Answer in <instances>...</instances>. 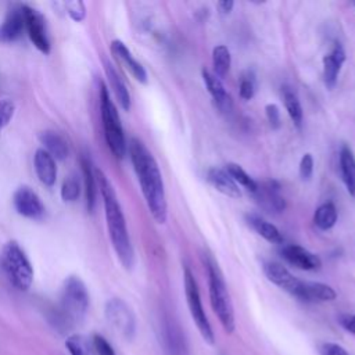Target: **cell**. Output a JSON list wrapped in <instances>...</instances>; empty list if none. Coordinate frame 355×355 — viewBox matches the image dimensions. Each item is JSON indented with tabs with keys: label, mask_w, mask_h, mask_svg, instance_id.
Returning a JSON list of instances; mask_svg holds the SVG:
<instances>
[{
	"label": "cell",
	"mask_w": 355,
	"mask_h": 355,
	"mask_svg": "<svg viewBox=\"0 0 355 355\" xmlns=\"http://www.w3.org/2000/svg\"><path fill=\"white\" fill-rule=\"evenodd\" d=\"M129 154L150 214L157 223H165L168 204L162 175L155 158L137 137L130 140Z\"/></svg>",
	"instance_id": "1"
},
{
	"label": "cell",
	"mask_w": 355,
	"mask_h": 355,
	"mask_svg": "<svg viewBox=\"0 0 355 355\" xmlns=\"http://www.w3.org/2000/svg\"><path fill=\"white\" fill-rule=\"evenodd\" d=\"M94 175H96L98 190L103 197L107 229H108V234H110V240L112 243L114 251L119 262L122 263V266L125 269H132L135 263V252H133V247L129 237L122 207L118 201V197L115 194L112 184L110 183L107 176L103 173V171L96 169Z\"/></svg>",
	"instance_id": "2"
},
{
	"label": "cell",
	"mask_w": 355,
	"mask_h": 355,
	"mask_svg": "<svg viewBox=\"0 0 355 355\" xmlns=\"http://www.w3.org/2000/svg\"><path fill=\"white\" fill-rule=\"evenodd\" d=\"M204 265L207 268V275H208V291H209V302H211L212 311L218 316L223 330L227 334H232L236 329L234 309H233V304H232L223 275L218 263L209 254L205 255Z\"/></svg>",
	"instance_id": "3"
},
{
	"label": "cell",
	"mask_w": 355,
	"mask_h": 355,
	"mask_svg": "<svg viewBox=\"0 0 355 355\" xmlns=\"http://www.w3.org/2000/svg\"><path fill=\"white\" fill-rule=\"evenodd\" d=\"M89 308V293L85 283L78 276H69L62 286L60 304L57 308V322L71 329L79 324Z\"/></svg>",
	"instance_id": "4"
},
{
	"label": "cell",
	"mask_w": 355,
	"mask_h": 355,
	"mask_svg": "<svg viewBox=\"0 0 355 355\" xmlns=\"http://www.w3.org/2000/svg\"><path fill=\"white\" fill-rule=\"evenodd\" d=\"M100 112L107 146L111 153L121 159L126 155V139L118 110L111 100L108 89L103 82H100Z\"/></svg>",
	"instance_id": "5"
},
{
	"label": "cell",
	"mask_w": 355,
	"mask_h": 355,
	"mask_svg": "<svg viewBox=\"0 0 355 355\" xmlns=\"http://www.w3.org/2000/svg\"><path fill=\"white\" fill-rule=\"evenodd\" d=\"M1 266L10 283L26 291L33 282V268L24 250L17 241H8L1 250Z\"/></svg>",
	"instance_id": "6"
},
{
	"label": "cell",
	"mask_w": 355,
	"mask_h": 355,
	"mask_svg": "<svg viewBox=\"0 0 355 355\" xmlns=\"http://www.w3.org/2000/svg\"><path fill=\"white\" fill-rule=\"evenodd\" d=\"M183 282H184L186 301H187V306H189L191 319L194 320L204 341L212 345L215 343V334H214L212 326L205 315V311H204V306L201 302V297H200V290H198L197 282L194 279V275L191 273V270L187 266L184 268V272H183Z\"/></svg>",
	"instance_id": "7"
},
{
	"label": "cell",
	"mask_w": 355,
	"mask_h": 355,
	"mask_svg": "<svg viewBox=\"0 0 355 355\" xmlns=\"http://www.w3.org/2000/svg\"><path fill=\"white\" fill-rule=\"evenodd\" d=\"M21 11L24 15L25 31H26L31 42L40 53L49 54L50 53V40L47 36L46 19L43 17V14L28 4H21Z\"/></svg>",
	"instance_id": "8"
},
{
	"label": "cell",
	"mask_w": 355,
	"mask_h": 355,
	"mask_svg": "<svg viewBox=\"0 0 355 355\" xmlns=\"http://www.w3.org/2000/svg\"><path fill=\"white\" fill-rule=\"evenodd\" d=\"M262 269L269 282H272L275 286L280 287L282 290L287 291L290 295L301 300L304 284H305L304 280L297 279L286 266L275 261L265 262Z\"/></svg>",
	"instance_id": "9"
},
{
	"label": "cell",
	"mask_w": 355,
	"mask_h": 355,
	"mask_svg": "<svg viewBox=\"0 0 355 355\" xmlns=\"http://www.w3.org/2000/svg\"><path fill=\"white\" fill-rule=\"evenodd\" d=\"M105 315L110 323L126 338H132L136 330V319L130 308L119 298H112L105 305Z\"/></svg>",
	"instance_id": "10"
},
{
	"label": "cell",
	"mask_w": 355,
	"mask_h": 355,
	"mask_svg": "<svg viewBox=\"0 0 355 355\" xmlns=\"http://www.w3.org/2000/svg\"><path fill=\"white\" fill-rule=\"evenodd\" d=\"M12 204L21 216L32 220H39L46 214V208L40 197L28 186H21L15 190L12 196Z\"/></svg>",
	"instance_id": "11"
},
{
	"label": "cell",
	"mask_w": 355,
	"mask_h": 355,
	"mask_svg": "<svg viewBox=\"0 0 355 355\" xmlns=\"http://www.w3.org/2000/svg\"><path fill=\"white\" fill-rule=\"evenodd\" d=\"M282 255L290 265L301 270H316L322 266V261L316 254L297 244L284 245L282 248Z\"/></svg>",
	"instance_id": "12"
},
{
	"label": "cell",
	"mask_w": 355,
	"mask_h": 355,
	"mask_svg": "<svg viewBox=\"0 0 355 355\" xmlns=\"http://www.w3.org/2000/svg\"><path fill=\"white\" fill-rule=\"evenodd\" d=\"M201 76H202V80H204V85L208 90V93L212 97L215 108L223 114L230 112L233 108V100H232V96L225 89L222 80L216 75H214L212 72H209L207 69L201 71Z\"/></svg>",
	"instance_id": "13"
},
{
	"label": "cell",
	"mask_w": 355,
	"mask_h": 355,
	"mask_svg": "<svg viewBox=\"0 0 355 355\" xmlns=\"http://www.w3.org/2000/svg\"><path fill=\"white\" fill-rule=\"evenodd\" d=\"M252 196L268 212H282L286 208L284 198L280 196V186L276 180H268L262 184L258 183V189Z\"/></svg>",
	"instance_id": "14"
},
{
	"label": "cell",
	"mask_w": 355,
	"mask_h": 355,
	"mask_svg": "<svg viewBox=\"0 0 355 355\" xmlns=\"http://www.w3.org/2000/svg\"><path fill=\"white\" fill-rule=\"evenodd\" d=\"M111 51L115 55V58L126 68V71L140 83H147L148 76L144 67L132 55L129 49L122 40H112L111 43Z\"/></svg>",
	"instance_id": "15"
},
{
	"label": "cell",
	"mask_w": 355,
	"mask_h": 355,
	"mask_svg": "<svg viewBox=\"0 0 355 355\" xmlns=\"http://www.w3.org/2000/svg\"><path fill=\"white\" fill-rule=\"evenodd\" d=\"M345 61V51L340 43H336L329 54L323 57V83L327 89H333L337 83L338 73Z\"/></svg>",
	"instance_id": "16"
},
{
	"label": "cell",
	"mask_w": 355,
	"mask_h": 355,
	"mask_svg": "<svg viewBox=\"0 0 355 355\" xmlns=\"http://www.w3.org/2000/svg\"><path fill=\"white\" fill-rule=\"evenodd\" d=\"M33 165H35V172L42 182V184L51 187L54 186L57 180V166H55V159L44 150V148H37L33 157Z\"/></svg>",
	"instance_id": "17"
},
{
	"label": "cell",
	"mask_w": 355,
	"mask_h": 355,
	"mask_svg": "<svg viewBox=\"0 0 355 355\" xmlns=\"http://www.w3.org/2000/svg\"><path fill=\"white\" fill-rule=\"evenodd\" d=\"M25 31L21 6L12 7L0 24V43H11L17 40Z\"/></svg>",
	"instance_id": "18"
},
{
	"label": "cell",
	"mask_w": 355,
	"mask_h": 355,
	"mask_svg": "<svg viewBox=\"0 0 355 355\" xmlns=\"http://www.w3.org/2000/svg\"><path fill=\"white\" fill-rule=\"evenodd\" d=\"M207 180L212 184L214 189H216L219 193L227 197L239 198L241 196L239 184L232 179V176L226 172L225 168H219V166L209 168L207 171Z\"/></svg>",
	"instance_id": "19"
},
{
	"label": "cell",
	"mask_w": 355,
	"mask_h": 355,
	"mask_svg": "<svg viewBox=\"0 0 355 355\" xmlns=\"http://www.w3.org/2000/svg\"><path fill=\"white\" fill-rule=\"evenodd\" d=\"M164 348L168 355H187V345L186 340L179 329L173 322H166L164 326L162 333Z\"/></svg>",
	"instance_id": "20"
},
{
	"label": "cell",
	"mask_w": 355,
	"mask_h": 355,
	"mask_svg": "<svg viewBox=\"0 0 355 355\" xmlns=\"http://www.w3.org/2000/svg\"><path fill=\"white\" fill-rule=\"evenodd\" d=\"M245 222L254 232H257L266 241L273 243V244H282L283 243V236H282L280 230L275 225H272L270 222L263 219L261 215L252 214V212L245 214Z\"/></svg>",
	"instance_id": "21"
},
{
	"label": "cell",
	"mask_w": 355,
	"mask_h": 355,
	"mask_svg": "<svg viewBox=\"0 0 355 355\" xmlns=\"http://www.w3.org/2000/svg\"><path fill=\"white\" fill-rule=\"evenodd\" d=\"M104 69H105V75L108 78V82H110V86L114 92L115 98L118 100L122 110L129 111V108H130V94H129V90H128L125 82L122 80L121 75L114 68V65L107 60H104Z\"/></svg>",
	"instance_id": "22"
},
{
	"label": "cell",
	"mask_w": 355,
	"mask_h": 355,
	"mask_svg": "<svg viewBox=\"0 0 355 355\" xmlns=\"http://www.w3.org/2000/svg\"><path fill=\"white\" fill-rule=\"evenodd\" d=\"M340 172L348 194L355 197V155L345 144L340 150Z\"/></svg>",
	"instance_id": "23"
},
{
	"label": "cell",
	"mask_w": 355,
	"mask_h": 355,
	"mask_svg": "<svg viewBox=\"0 0 355 355\" xmlns=\"http://www.w3.org/2000/svg\"><path fill=\"white\" fill-rule=\"evenodd\" d=\"M337 294L329 284L319 282H305L301 301L306 302H329L336 300Z\"/></svg>",
	"instance_id": "24"
},
{
	"label": "cell",
	"mask_w": 355,
	"mask_h": 355,
	"mask_svg": "<svg viewBox=\"0 0 355 355\" xmlns=\"http://www.w3.org/2000/svg\"><path fill=\"white\" fill-rule=\"evenodd\" d=\"M42 144L44 146V150L54 158V159H65L69 154V148L67 141L62 136H60L54 130H44L39 136Z\"/></svg>",
	"instance_id": "25"
},
{
	"label": "cell",
	"mask_w": 355,
	"mask_h": 355,
	"mask_svg": "<svg viewBox=\"0 0 355 355\" xmlns=\"http://www.w3.org/2000/svg\"><path fill=\"white\" fill-rule=\"evenodd\" d=\"M80 166L83 173V183H85V196H86V207L87 211H93L96 207V175L92 168V161L89 157L82 155L80 158Z\"/></svg>",
	"instance_id": "26"
},
{
	"label": "cell",
	"mask_w": 355,
	"mask_h": 355,
	"mask_svg": "<svg viewBox=\"0 0 355 355\" xmlns=\"http://www.w3.org/2000/svg\"><path fill=\"white\" fill-rule=\"evenodd\" d=\"M282 97H283V103H284V107H286V111H287L290 119L293 121V123L297 128H301L302 121H304V111H302V105H301L298 94L295 93V90L293 87L283 86Z\"/></svg>",
	"instance_id": "27"
},
{
	"label": "cell",
	"mask_w": 355,
	"mask_h": 355,
	"mask_svg": "<svg viewBox=\"0 0 355 355\" xmlns=\"http://www.w3.org/2000/svg\"><path fill=\"white\" fill-rule=\"evenodd\" d=\"M337 222V208L333 202H323L313 214V223L320 230H330Z\"/></svg>",
	"instance_id": "28"
},
{
	"label": "cell",
	"mask_w": 355,
	"mask_h": 355,
	"mask_svg": "<svg viewBox=\"0 0 355 355\" xmlns=\"http://www.w3.org/2000/svg\"><path fill=\"white\" fill-rule=\"evenodd\" d=\"M212 67L214 75L219 79L225 78L232 67V55L229 49L225 44H218L212 50Z\"/></svg>",
	"instance_id": "29"
},
{
	"label": "cell",
	"mask_w": 355,
	"mask_h": 355,
	"mask_svg": "<svg viewBox=\"0 0 355 355\" xmlns=\"http://www.w3.org/2000/svg\"><path fill=\"white\" fill-rule=\"evenodd\" d=\"M226 172L232 176V179L240 184L241 187H244L248 193L254 194L258 189V182H255L239 164H234V162H229L226 164L225 166Z\"/></svg>",
	"instance_id": "30"
},
{
	"label": "cell",
	"mask_w": 355,
	"mask_h": 355,
	"mask_svg": "<svg viewBox=\"0 0 355 355\" xmlns=\"http://www.w3.org/2000/svg\"><path fill=\"white\" fill-rule=\"evenodd\" d=\"M80 194V183L75 175L65 178L61 186V198L65 202H73Z\"/></svg>",
	"instance_id": "31"
},
{
	"label": "cell",
	"mask_w": 355,
	"mask_h": 355,
	"mask_svg": "<svg viewBox=\"0 0 355 355\" xmlns=\"http://www.w3.org/2000/svg\"><path fill=\"white\" fill-rule=\"evenodd\" d=\"M257 92V79L255 75L250 71L244 72L241 79H240V85H239V94L243 100H251L255 96Z\"/></svg>",
	"instance_id": "32"
},
{
	"label": "cell",
	"mask_w": 355,
	"mask_h": 355,
	"mask_svg": "<svg viewBox=\"0 0 355 355\" xmlns=\"http://www.w3.org/2000/svg\"><path fill=\"white\" fill-rule=\"evenodd\" d=\"M69 355H90L89 344L82 336H71L65 341Z\"/></svg>",
	"instance_id": "33"
},
{
	"label": "cell",
	"mask_w": 355,
	"mask_h": 355,
	"mask_svg": "<svg viewBox=\"0 0 355 355\" xmlns=\"http://www.w3.org/2000/svg\"><path fill=\"white\" fill-rule=\"evenodd\" d=\"M64 7L68 12V15L76 21V22H80L85 19L86 17V7H85V3L80 1V0H69V1H64Z\"/></svg>",
	"instance_id": "34"
},
{
	"label": "cell",
	"mask_w": 355,
	"mask_h": 355,
	"mask_svg": "<svg viewBox=\"0 0 355 355\" xmlns=\"http://www.w3.org/2000/svg\"><path fill=\"white\" fill-rule=\"evenodd\" d=\"M14 112H15L14 103L11 100L1 98L0 100V133L11 122Z\"/></svg>",
	"instance_id": "35"
},
{
	"label": "cell",
	"mask_w": 355,
	"mask_h": 355,
	"mask_svg": "<svg viewBox=\"0 0 355 355\" xmlns=\"http://www.w3.org/2000/svg\"><path fill=\"white\" fill-rule=\"evenodd\" d=\"M92 348L96 355H115L112 345L101 334H94L92 338Z\"/></svg>",
	"instance_id": "36"
},
{
	"label": "cell",
	"mask_w": 355,
	"mask_h": 355,
	"mask_svg": "<svg viewBox=\"0 0 355 355\" xmlns=\"http://www.w3.org/2000/svg\"><path fill=\"white\" fill-rule=\"evenodd\" d=\"M298 172L302 180H309L313 175V157L306 153L302 155L301 161H300V166H298Z\"/></svg>",
	"instance_id": "37"
},
{
	"label": "cell",
	"mask_w": 355,
	"mask_h": 355,
	"mask_svg": "<svg viewBox=\"0 0 355 355\" xmlns=\"http://www.w3.org/2000/svg\"><path fill=\"white\" fill-rule=\"evenodd\" d=\"M265 114H266V119L270 125L272 129H279L282 125V118H280V110L276 104L270 103L265 105Z\"/></svg>",
	"instance_id": "38"
},
{
	"label": "cell",
	"mask_w": 355,
	"mask_h": 355,
	"mask_svg": "<svg viewBox=\"0 0 355 355\" xmlns=\"http://www.w3.org/2000/svg\"><path fill=\"white\" fill-rule=\"evenodd\" d=\"M320 355H349L344 347L337 343H322L319 347Z\"/></svg>",
	"instance_id": "39"
},
{
	"label": "cell",
	"mask_w": 355,
	"mask_h": 355,
	"mask_svg": "<svg viewBox=\"0 0 355 355\" xmlns=\"http://www.w3.org/2000/svg\"><path fill=\"white\" fill-rule=\"evenodd\" d=\"M340 323L341 326L349 331L351 334L355 336V313H351V315H343L340 318Z\"/></svg>",
	"instance_id": "40"
},
{
	"label": "cell",
	"mask_w": 355,
	"mask_h": 355,
	"mask_svg": "<svg viewBox=\"0 0 355 355\" xmlns=\"http://www.w3.org/2000/svg\"><path fill=\"white\" fill-rule=\"evenodd\" d=\"M233 7H234V1L232 0H222L218 3V8L222 14H230Z\"/></svg>",
	"instance_id": "41"
},
{
	"label": "cell",
	"mask_w": 355,
	"mask_h": 355,
	"mask_svg": "<svg viewBox=\"0 0 355 355\" xmlns=\"http://www.w3.org/2000/svg\"><path fill=\"white\" fill-rule=\"evenodd\" d=\"M354 6H355V3H354Z\"/></svg>",
	"instance_id": "42"
}]
</instances>
